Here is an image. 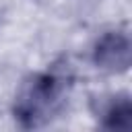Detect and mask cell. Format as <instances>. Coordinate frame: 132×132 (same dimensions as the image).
Returning <instances> with one entry per match:
<instances>
[{
    "label": "cell",
    "mask_w": 132,
    "mask_h": 132,
    "mask_svg": "<svg viewBox=\"0 0 132 132\" xmlns=\"http://www.w3.org/2000/svg\"><path fill=\"white\" fill-rule=\"evenodd\" d=\"M66 95V78L60 74H35L23 82L14 101V116L25 128H39L54 120Z\"/></svg>",
    "instance_id": "obj_1"
},
{
    "label": "cell",
    "mask_w": 132,
    "mask_h": 132,
    "mask_svg": "<svg viewBox=\"0 0 132 132\" xmlns=\"http://www.w3.org/2000/svg\"><path fill=\"white\" fill-rule=\"evenodd\" d=\"M95 64L107 72H124L130 66V39L126 33H107L95 45Z\"/></svg>",
    "instance_id": "obj_2"
},
{
    "label": "cell",
    "mask_w": 132,
    "mask_h": 132,
    "mask_svg": "<svg viewBox=\"0 0 132 132\" xmlns=\"http://www.w3.org/2000/svg\"><path fill=\"white\" fill-rule=\"evenodd\" d=\"M103 126L107 128H126L130 126V101L128 97H116L101 113Z\"/></svg>",
    "instance_id": "obj_3"
}]
</instances>
